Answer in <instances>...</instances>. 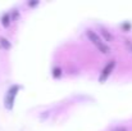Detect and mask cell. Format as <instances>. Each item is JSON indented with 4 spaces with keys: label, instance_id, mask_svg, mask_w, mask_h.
Wrapping results in <instances>:
<instances>
[{
    "label": "cell",
    "instance_id": "1",
    "mask_svg": "<svg viewBox=\"0 0 132 131\" xmlns=\"http://www.w3.org/2000/svg\"><path fill=\"white\" fill-rule=\"evenodd\" d=\"M86 36H87V39L91 41V43L94 44L95 46H96V49L100 51V53H103V54H109L110 53V48H109V45L105 43L94 30H86Z\"/></svg>",
    "mask_w": 132,
    "mask_h": 131
},
{
    "label": "cell",
    "instance_id": "6",
    "mask_svg": "<svg viewBox=\"0 0 132 131\" xmlns=\"http://www.w3.org/2000/svg\"><path fill=\"white\" fill-rule=\"evenodd\" d=\"M0 46H1L3 49H5V50H8V49H10V46H12V44L9 43V40H6L5 37H0Z\"/></svg>",
    "mask_w": 132,
    "mask_h": 131
},
{
    "label": "cell",
    "instance_id": "4",
    "mask_svg": "<svg viewBox=\"0 0 132 131\" xmlns=\"http://www.w3.org/2000/svg\"><path fill=\"white\" fill-rule=\"evenodd\" d=\"M100 35H101L100 37L106 43H113L114 41V35L110 31H108L106 28H100Z\"/></svg>",
    "mask_w": 132,
    "mask_h": 131
},
{
    "label": "cell",
    "instance_id": "5",
    "mask_svg": "<svg viewBox=\"0 0 132 131\" xmlns=\"http://www.w3.org/2000/svg\"><path fill=\"white\" fill-rule=\"evenodd\" d=\"M10 23H12V16H10L9 13L3 14V17H1V25H3L5 28H8V27L10 26Z\"/></svg>",
    "mask_w": 132,
    "mask_h": 131
},
{
    "label": "cell",
    "instance_id": "7",
    "mask_svg": "<svg viewBox=\"0 0 132 131\" xmlns=\"http://www.w3.org/2000/svg\"><path fill=\"white\" fill-rule=\"evenodd\" d=\"M60 75H62V70H60L59 67H55V68L53 70V77L59 79V77H60Z\"/></svg>",
    "mask_w": 132,
    "mask_h": 131
},
{
    "label": "cell",
    "instance_id": "3",
    "mask_svg": "<svg viewBox=\"0 0 132 131\" xmlns=\"http://www.w3.org/2000/svg\"><path fill=\"white\" fill-rule=\"evenodd\" d=\"M114 67H116V59H112V60H109L108 63H106V66L101 70V72H100V76H99V82H105L106 80H108V77L112 75V72H113V70H114Z\"/></svg>",
    "mask_w": 132,
    "mask_h": 131
},
{
    "label": "cell",
    "instance_id": "11",
    "mask_svg": "<svg viewBox=\"0 0 132 131\" xmlns=\"http://www.w3.org/2000/svg\"><path fill=\"white\" fill-rule=\"evenodd\" d=\"M113 131H127L126 127H117V129H114Z\"/></svg>",
    "mask_w": 132,
    "mask_h": 131
},
{
    "label": "cell",
    "instance_id": "9",
    "mask_svg": "<svg viewBox=\"0 0 132 131\" xmlns=\"http://www.w3.org/2000/svg\"><path fill=\"white\" fill-rule=\"evenodd\" d=\"M121 27H122V28H123V30H125V31L127 32V31H128V30L131 28V25H130V23H123V25H122Z\"/></svg>",
    "mask_w": 132,
    "mask_h": 131
},
{
    "label": "cell",
    "instance_id": "2",
    "mask_svg": "<svg viewBox=\"0 0 132 131\" xmlns=\"http://www.w3.org/2000/svg\"><path fill=\"white\" fill-rule=\"evenodd\" d=\"M19 85H13L8 90L6 95H5V99H4V104H5V108L12 111L13 109V105H14V100H15V96L19 91Z\"/></svg>",
    "mask_w": 132,
    "mask_h": 131
},
{
    "label": "cell",
    "instance_id": "10",
    "mask_svg": "<svg viewBox=\"0 0 132 131\" xmlns=\"http://www.w3.org/2000/svg\"><path fill=\"white\" fill-rule=\"evenodd\" d=\"M37 4H39V1H30V3H28L30 6H35V5H37Z\"/></svg>",
    "mask_w": 132,
    "mask_h": 131
},
{
    "label": "cell",
    "instance_id": "8",
    "mask_svg": "<svg viewBox=\"0 0 132 131\" xmlns=\"http://www.w3.org/2000/svg\"><path fill=\"white\" fill-rule=\"evenodd\" d=\"M125 45H126V48H127V49H128V50L132 53V41H131V40L126 39V40H125Z\"/></svg>",
    "mask_w": 132,
    "mask_h": 131
}]
</instances>
